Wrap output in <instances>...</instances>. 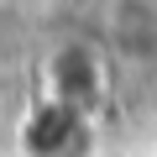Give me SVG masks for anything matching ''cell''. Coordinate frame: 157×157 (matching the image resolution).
Instances as JSON below:
<instances>
[{
    "mask_svg": "<svg viewBox=\"0 0 157 157\" xmlns=\"http://www.w3.org/2000/svg\"><path fill=\"white\" fill-rule=\"evenodd\" d=\"M110 37L126 58L152 63L157 58V0H115L110 6Z\"/></svg>",
    "mask_w": 157,
    "mask_h": 157,
    "instance_id": "cell-3",
    "label": "cell"
},
{
    "mask_svg": "<svg viewBox=\"0 0 157 157\" xmlns=\"http://www.w3.org/2000/svg\"><path fill=\"white\" fill-rule=\"evenodd\" d=\"M105 89H110V73H105V58H100L89 42H63V47L47 58V100L68 105L73 115L100 110Z\"/></svg>",
    "mask_w": 157,
    "mask_h": 157,
    "instance_id": "cell-1",
    "label": "cell"
},
{
    "mask_svg": "<svg viewBox=\"0 0 157 157\" xmlns=\"http://www.w3.org/2000/svg\"><path fill=\"white\" fill-rule=\"evenodd\" d=\"M84 141V115H73L58 100H37L32 115L21 121V147L32 157H63Z\"/></svg>",
    "mask_w": 157,
    "mask_h": 157,
    "instance_id": "cell-2",
    "label": "cell"
}]
</instances>
